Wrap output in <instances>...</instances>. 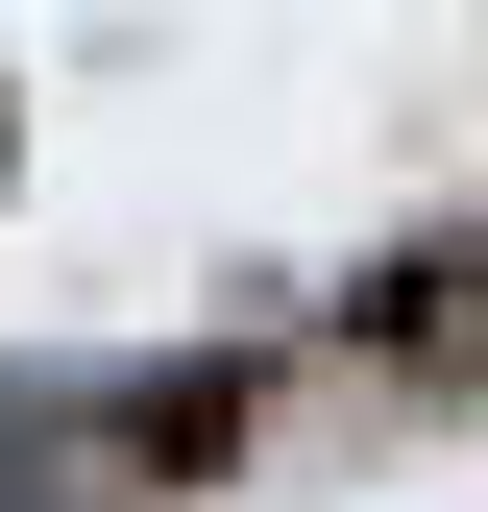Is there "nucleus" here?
I'll use <instances>...</instances> for the list:
<instances>
[{"instance_id": "1", "label": "nucleus", "mask_w": 488, "mask_h": 512, "mask_svg": "<svg viewBox=\"0 0 488 512\" xmlns=\"http://www.w3.org/2000/svg\"><path fill=\"white\" fill-rule=\"evenodd\" d=\"M244 439L220 366H0V512H171Z\"/></svg>"}]
</instances>
